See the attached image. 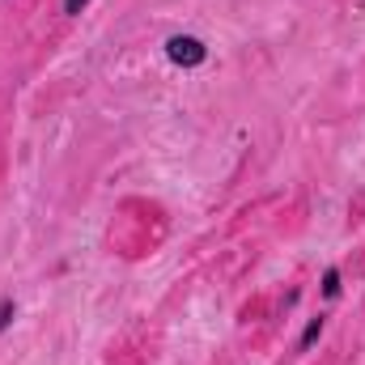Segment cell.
Instances as JSON below:
<instances>
[{
    "instance_id": "obj_1",
    "label": "cell",
    "mask_w": 365,
    "mask_h": 365,
    "mask_svg": "<svg viewBox=\"0 0 365 365\" xmlns=\"http://www.w3.org/2000/svg\"><path fill=\"white\" fill-rule=\"evenodd\" d=\"M166 56H170L179 68H200V64L208 60V47H204L195 34H175V38H166Z\"/></svg>"
},
{
    "instance_id": "obj_2",
    "label": "cell",
    "mask_w": 365,
    "mask_h": 365,
    "mask_svg": "<svg viewBox=\"0 0 365 365\" xmlns=\"http://www.w3.org/2000/svg\"><path fill=\"white\" fill-rule=\"evenodd\" d=\"M323 297H327V302L340 297V268H327V272H323Z\"/></svg>"
},
{
    "instance_id": "obj_3",
    "label": "cell",
    "mask_w": 365,
    "mask_h": 365,
    "mask_svg": "<svg viewBox=\"0 0 365 365\" xmlns=\"http://www.w3.org/2000/svg\"><path fill=\"white\" fill-rule=\"evenodd\" d=\"M319 336H323V319H310V323H306V331H302V340H297V349L306 353V349H310Z\"/></svg>"
},
{
    "instance_id": "obj_4",
    "label": "cell",
    "mask_w": 365,
    "mask_h": 365,
    "mask_svg": "<svg viewBox=\"0 0 365 365\" xmlns=\"http://www.w3.org/2000/svg\"><path fill=\"white\" fill-rule=\"evenodd\" d=\"M13 314H17V306H13V297H0V331L13 323Z\"/></svg>"
},
{
    "instance_id": "obj_5",
    "label": "cell",
    "mask_w": 365,
    "mask_h": 365,
    "mask_svg": "<svg viewBox=\"0 0 365 365\" xmlns=\"http://www.w3.org/2000/svg\"><path fill=\"white\" fill-rule=\"evenodd\" d=\"M86 4H90V0H64V13H68V17H77Z\"/></svg>"
}]
</instances>
